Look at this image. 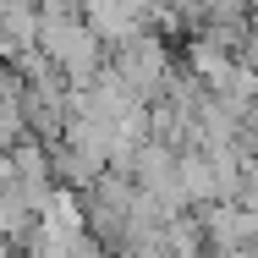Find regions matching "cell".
I'll list each match as a JSON object with an SVG mask.
<instances>
[{"label": "cell", "mask_w": 258, "mask_h": 258, "mask_svg": "<svg viewBox=\"0 0 258 258\" xmlns=\"http://www.w3.org/2000/svg\"><path fill=\"white\" fill-rule=\"evenodd\" d=\"M170 66H176V60H170V44L154 39V33H138V39H126V44H115V50H110V72H115V77H121V83H126L143 104L165 88Z\"/></svg>", "instance_id": "obj_2"}, {"label": "cell", "mask_w": 258, "mask_h": 258, "mask_svg": "<svg viewBox=\"0 0 258 258\" xmlns=\"http://www.w3.org/2000/svg\"><path fill=\"white\" fill-rule=\"evenodd\" d=\"M192 220H198V236H204L209 253H253L258 247V214L242 204H204L192 209Z\"/></svg>", "instance_id": "obj_3"}, {"label": "cell", "mask_w": 258, "mask_h": 258, "mask_svg": "<svg viewBox=\"0 0 258 258\" xmlns=\"http://www.w3.org/2000/svg\"><path fill=\"white\" fill-rule=\"evenodd\" d=\"M33 55L66 77V88L94 83V77L104 72V60H110L104 39L83 22L77 6H39V22H33Z\"/></svg>", "instance_id": "obj_1"}]
</instances>
